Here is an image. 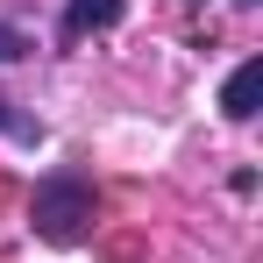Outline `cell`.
<instances>
[{"instance_id":"obj_3","label":"cell","mask_w":263,"mask_h":263,"mask_svg":"<svg viewBox=\"0 0 263 263\" xmlns=\"http://www.w3.org/2000/svg\"><path fill=\"white\" fill-rule=\"evenodd\" d=\"M128 14V0H64V36H92V29H114Z\"/></svg>"},{"instance_id":"obj_2","label":"cell","mask_w":263,"mask_h":263,"mask_svg":"<svg viewBox=\"0 0 263 263\" xmlns=\"http://www.w3.org/2000/svg\"><path fill=\"white\" fill-rule=\"evenodd\" d=\"M256 86H263V57H242L228 71V86H220V114L228 121H249L256 114Z\"/></svg>"},{"instance_id":"obj_4","label":"cell","mask_w":263,"mask_h":263,"mask_svg":"<svg viewBox=\"0 0 263 263\" xmlns=\"http://www.w3.org/2000/svg\"><path fill=\"white\" fill-rule=\"evenodd\" d=\"M14 57H29V36L14 22H0V64H14Z\"/></svg>"},{"instance_id":"obj_1","label":"cell","mask_w":263,"mask_h":263,"mask_svg":"<svg viewBox=\"0 0 263 263\" xmlns=\"http://www.w3.org/2000/svg\"><path fill=\"white\" fill-rule=\"evenodd\" d=\"M36 235L43 242H57V249H71V242H86V228H92V214H100V199H92V185L86 178H71V171H57V178H43L36 185Z\"/></svg>"},{"instance_id":"obj_5","label":"cell","mask_w":263,"mask_h":263,"mask_svg":"<svg viewBox=\"0 0 263 263\" xmlns=\"http://www.w3.org/2000/svg\"><path fill=\"white\" fill-rule=\"evenodd\" d=\"M0 128H22V135H36L29 121H14V114H7V100H0Z\"/></svg>"}]
</instances>
